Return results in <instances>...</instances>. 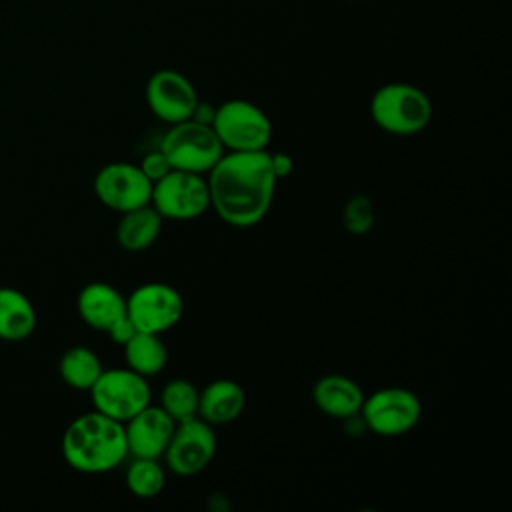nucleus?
Segmentation results:
<instances>
[{
    "instance_id": "1",
    "label": "nucleus",
    "mask_w": 512,
    "mask_h": 512,
    "mask_svg": "<svg viewBox=\"0 0 512 512\" xmlns=\"http://www.w3.org/2000/svg\"><path fill=\"white\" fill-rule=\"evenodd\" d=\"M206 180L210 208L234 228L260 224L272 208L278 186L268 150H226L206 174Z\"/></svg>"
},
{
    "instance_id": "21",
    "label": "nucleus",
    "mask_w": 512,
    "mask_h": 512,
    "mask_svg": "<svg viewBox=\"0 0 512 512\" xmlns=\"http://www.w3.org/2000/svg\"><path fill=\"white\" fill-rule=\"evenodd\" d=\"M200 390L186 378H172L160 392V408L178 424L198 416Z\"/></svg>"
},
{
    "instance_id": "12",
    "label": "nucleus",
    "mask_w": 512,
    "mask_h": 512,
    "mask_svg": "<svg viewBox=\"0 0 512 512\" xmlns=\"http://www.w3.org/2000/svg\"><path fill=\"white\" fill-rule=\"evenodd\" d=\"M94 194L110 210L122 214L150 204L152 182L132 162H110L94 176Z\"/></svg>"
},
{
    "instance_id": "19",
    "label": "nucleus",
    "mask_w": 512,
    "mask_h": 512,
    "mask_svg": "<svg viewBox=\"0 0 512 512\" xmlns=\"http://www.w3.org/2000/svg\"><path fill=\"white\" fill-rule=\"evenodd\" d=\"M122 348L126 366L144 378L160 374L168 364V348L160 334L136 330Z\"/></svg>"
},
{
    "instance_id": "26",
    "label": "nucleus",
    "mask_w": 512,
    "mask_h": 512,
    "mask_svg": "<svg viewBox=\"0 0 512 512\" xmlns=\"http://www.w3.org/2000/svg\"><path fill=\"white\" fill-rule=\"evenodd\" d=\"M214 110H216V106H210V104H204V102H200V100H198V104H196V108H194V112H192L190 120L200 122V124H210V126H212Z\"/></svg>"
},
{
    "instance_id": "9",
    "label": "nucleus",
    "mask_w": 512,
    "mask_h": 512,
    "mask_svg": "<svg viewBox=\"0 0 512 512\" xmlns=\"http://www.w3.org/2000/svg\"><path fill=\"white\" fill-rule=\"evenodd\" d=\"M218 438L214 426L194 416L178 422L164 450V464L176 476H194L210 466L216 456Z\"/></svg>"
},
{
    "instance_id": "2",
    "label": "nucleus",
    "mask_w": 512,
    "mask_h": 512,
    "mask_svg": "<svg viewBox=\"0 0 512 512\" xmlns=\"http://www.w3.org/2000/svg\"><path fill=\"white\" fill-rule=\"evenodd\" d=\"M66 464L82 474H104L118 468L126 456L124 424L98 410L74 418L62 434Z\"/></svg>"
},
{
    "instance_id": "18",
    "label": "nucleus",
    "mask_w": 512,
    "mask_h": 512,
    "mask_svg": "<svg viewBox=\"0 0 512 512\" xmlns=\"http://www.w3.org/2000/svg\"><path fill=\"white\" fill-rule=\"evenodd\" d=\"M36 328V310L26 294L0 286V340H26Z\"/></svg>"
},
{
    "instance_id": "6",
    "label": "nucleus",
    "mask_w": 512,
    "mask_h": 512,
    "mask_svg": "<svg viewBox=\"0 0 512 512\" xmlns=\"http://www.w3.org/2000/svg\"><path fill=\"white\" fill-rule=\"evenodd\" d=\"M360 416L376 436L396 438L416 428L422 418V402L404 386H386L364 396Z\"/></svg>"
},
{
    "instance_id": "20",
    "label": "nucleus",
    "mask_w": 512,
    "mask_h": 512,
    "mask_svg": "<svg viewBox=\"0 0 512 512\" xmlns=\"http://www.w3.org/2000/svg\"><path fill=\"white\" fill-rule=\"evenodd\" d=\"M102 370H104V366H102L100 358L88 346L68 348L60 356V362H58V372H60V378L64 380V384L74 390H82V392H88L94 386V382L98 380Z\"/></svg>"
},
{
    "instance_id": "23",
    "label": "nucleus",
    "mask_w": 512,
    "mask_h": 512,
    "mask_svg": "<svg viewBox=\"0 0 512 512\" xmlns=\"http://www.w3.org/2000/svg\"><path fill=\"white\" fill-rule=\"evenodd\" d=\"M344 228L350 234H366L374 226V206L372 200L364 194L352 196L342 212Z\"/></svg>"
},
{
    "instance_id": "25",
    "label": "nucleus",
    "mask_w": 512,
    "mask_h": 512,
    "mask_svg": "<svg viewBox=\"0 0 512 512\" xmlns=\"http://www.w3.org/2000/svg\"><path fill=\"white\" fill-rule=\"evenodd\" d=\"M270 162H272V170H274L278 180H282V178L292 174L294 162H292V158L286 152H270Z\"/></svg>"
},
{
    "instance_id": "22",
    "label": "nucleus",
    "mask_w": 512,
    "mask_h": 512,
    "mask_svg": "<svg viewBox=\"0 0 512 512\" xmlns=\"http://www.w3.org/2000/svg\"><path fill=\"white\" fill-rule=\"evenodd\" d=\"M126 486L136 498H154L166 486V468L160 458H132L126 470Z\"/></svg>"
},
{
    "instance_id": "17",
    "label": "nucleus",
    "mask_w": 512,
    "mask_h": 512,
    "mask_svg": "<svg viewBox=\"0 0 512 512\" xmlns=\"http://www.w3.org/2000/svg\"><path fill=\"white\" fill-rule=\"evenodd\" d=\"M120 216L122 218L116 226V240L124 250L140 252L158 240L164 218L154 210L152 204L122 212Z\"/></svg>"
},
{
    "instance_id": "16",
    "label": "nucleus",
    "mask_w": 512,
    "mask_h": 512,
    "mask_svg": "<svg viewBox=\"0 0 512 512\" xmlns=\"http://www.w3.org/2000/svg\"><path fill=\"white\" fill-rule=\"evenodd\" d=\"M246 392L230 378L212 380L198 396V416L212 426L230 424L244 412Z\"/></svg>"
},
{
    "instance_id": "4",
    "label": "nucleus",
    "mask_w": 512,
    "mask_h": 512,
    "mask_svg": "<svg viewBox=\"0 0 512 512\" xmlns=\"http://www.w3.org/2000/svg\"><path fill=\"white\" fill-rule=\"evenodd\" d=\"M212 128L224 150L254 152L268 150L272 140V120L250 100L232 98L216 106Z\"/></svg>"
},
{
    "instance_id": "24",
    "label": "nucleus",
    "mask_w": 512,
    "mask_h": 512,
    "mask_svg": "<svg viewBox=\"0 0 512 512\" xmlns=\"http://www.w3.org/2000/svg\"><path fill=\"white\" fill-rule=\"evenodd\" d=\"M138 166H140V170L148 176V180H150L152 184H154L156 180H160L162 176H166V174L172 170L168 158L164 156V152H162L160 148L146 152Z\"/></svg>"
},
{
    "instance_id": "7",
    "label": "nucleus",
    "mask_w": 512,
    "mask_h": 512,
    "mask_svg": "<svg viewBox=\"0 0 512 512\" xmlns=\"http://www.w3.org/2000/svg\"><path fill=\"white\" fill-rule=\"evenodd\" d=\"M94 410L116 420L126 422L142 408L152 404V390L148 378L126 368L102 370L94 386L88 390Z\"/></svg>"
},
{
    "instance_id": "10",
    "label": "nucleus",
    "mask_w": 512,
    "mask_h": 512,
    "mask_svg": "<svg viewBox=\"0 0 512 512\" xmlns=\"http://www.w3.org/2000/svg\"><path fill=\"white\" fill-rule=\"evenodd\" d=\"M76 308L84 324L106 332L120 346L136 332L126 312V298L108 282L86 284L78 294Z\"/></svg>"
},
{
    "instance_id": "5",
    "label": "nucleus",
    "mask_w": 512,
    "mask_h": 512,
    "mask_svg": "<svg viewBox=\"0 0 512 512\" xmlns=\"http://www.w3.org/2000/svg\"><path fill=\"white\" fill-rule=\"evenodd\" d=\"M160 150L168 158L172 170L208 174L226 152L210 124L182 120L170 124L160 142Z\"/></svg>"
},
{
    "instance_id": "8",
    "label": "nucleus",
    "mask_w": 512,
    "mask_h": 512,
    "mask_svg": "<svg viewBox=\"0 0 512 512\" xmlns=\"http://www.w3.org/2000/svg\"><path fill=\"white\" fill-rule=\"evenodd\" d=\"M150 204L164 220H194L210 208V190L204 174L170 170L152 184Z\"/></svg>"
},
{
    "instance_id": "15",
    "label": "nucleus",
    "mask_w": 512,
    "mask_h": 512,
    "mask_svg": "<svg viewBox=\"0 0 512 512\" xmlns=\"http://www.w3.org/2000/svg\"><path fill=\"white\" fill-rule=\"evenodd\" d=\"M364 390L360 384L344 374H326L312 386L314 406L330 418L350 420L360 414L364 402Z\"/></svg>"
},
{
    "instance_id": "3",
    "label": "nucleus",
    "mask_w": 512,
    "mask_h": 512,
    "mask_svg": "<svg viewBox=\"0 0 512 512\" xmlns=\"http://www.w3.org/2000/svg\"><path fill=\"white\" fill-rule=\"evenodd\" d=\"M370 116L386 134L414 136L430 124L432 102L428 94L414 84L388 82L374 92Z\"/></svg>"
},
{
    "instance_id": "11",
    "label": "nucleus",
    "mask_w": 512,
    "mask_h": 512,
    "mask_svg": "<svg viewBox=\"0 0 512 512\" xmlns=\"http://www.w3.org/2000/svg\"><path fill=\"white\" fill-rule=\"evenodd\" d=\"M130 322L140 332L162 334L174 328L184 314L182 294L166 282H146L126 298Z\"/></svg>"
},
{
    "instance_id": "13",
    "label": "nucleus",
    "mask_w": 512,
    "mask_h": 512,
    "mask_svg": "<svg viewBox=\"0 0 512 512\" xmlns=\"http://www.w3.org/2000/svg\"><path fill=\"white\" fill-rule=\"evenodd\" d=\"M144 94L150 112L166 124L190 120L200 100L194 84L182 72L172 68L156 70L148 78Z\"/></svg>"
},
{
    "instance_id": "14",
    "label": "nucleus",
    "mask_w": 512,
    "mask_h": 512,
    "mask_svg": "<svg viewBox=\"0 0 512 512\" xmlns=\"http://www.w3.org/2000/svg\"><path fill=\"white\" fill-rule=\"evenodd\" d=\"M176 422L160 408L148 404L124 422L126 446L132 458H162Z\"/></svg>"
}]
</instances>
